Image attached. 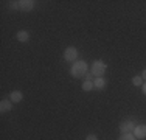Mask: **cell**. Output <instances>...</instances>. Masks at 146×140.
<instances>
[{
	"instance_id": "obj_15",
	"label": "cell",
	"mask_w": 146,
	"mask_h": 140,
	"mask_svg": "<svg viewBox=\"0 0 146 140\" xmlns=\"http://www.w3.org/2000/svg\"><path fill=\"white\" fill-rule=\"evenodd\" d=\"M86 140H98V137H96L95 134H89L87 137H86Z\"/></svg>"
},
{
	"instance_id": "obj_7",
	"label": "cell",
	"mask_w": 146,
	"mask_h": 140,
	"mask_svg": "<svg viewBox=\"0 0 146 140\" xmlns=\"http://www.w3.org/2000/svg\"><path fill=\"white\" fill-rule=\"evenodd\" d=\"M11 107H13V104L9 103L8 100L0 101V112H8V111H11Z\"/></svg>"
},
{
	"instance_id": "obj_12",
	"label": "cell",
	"mask_w": 146,
	"mask_h": 140,
	"mask_svg": "<svg viewBox=\"0 0 146 140\" xmlns=\"http://www.w3.org/2000/svg\"><path fill=\"white\" fill-rule=\"evenodd\" d=\"M132 83H134V86H143V78L141 76H134Z\"/></svg>"
},
{
	"instance_id": "obj_16",
	"label": "cell",
	"mask_w": 146,
	"mask_h": 140,
	"mask_svg": "<svg viewBox=\"0 0 146 140\" xmlns=\"http://www.w3.org/2000/svg\"><path fill=\"white\" fill-rule=\"evenodd\" d=\"M86 78H87V81H92V78H95V76H93L90 72H87V73H86Z\"/></svg>"
},
{
	"instance_id": "obj_1",
	"label": "cell",
	"mask_w": 146,
	"mask_h": 140,
	"mask_svg": "<svg viewBox=\"0 0 146 140\" xmlns=\"http://www.w3.org/2000/svg\"><path fill=\"white\" fill-rule=\"evenodd\" d=\"M70 73H72V76H75V78H82V76H86V73H87V62L86 61L73 62Z\"/></svg>"
},
{
	"instance_id": "obj_8",
	"label": "cell",
	"mask_w": 146,
	"mask_h": 140,
	"mask_svg": "<svg viewBox=\"0 0 146 140\" xmlns=\"http://www.w3.org/2000/svg\"><path fill=\"white\" fill-rule=\"evenodd\" d=\"M11 103H19V101H22V98H23V95H22V92H17V90H14V92H11Z\"/></svg>"
},
{
	"instance_id": "obj_10",
	"label": "cell",
	"mask_w": 146,
	"mask_h": 140,
	"mask_svg": "<svg viewBox=\"0 0 146 140\" xmlns=\"http://www.w3.org/2000/svg\"><path fill=\"white\" fill-rule=\"evenodd\" d=\"M93 87H95L93 81H87V79H86V81L82 83V90H84V92H90V90H92Z\"/></svg>"
},
{
	"instance_id": "obj_9",
	"label": "cell",
	"mask_w": 146,
	"mask_h": 140,
	"mask_svg": "<svg viewBox=\"0 0 146 140\" xmlns=\"http://www.w3.org/2000/svg\"><path fill=\"white\" fill-rule=\"evenodd\" d=\"M17 39L20 42H28L30 41V33L28 31H19V33H17Z\"/></svg>"
},
{
	"instance_id": "obj_6",
	"label": "cell",
	"mask_w": 146,
	"mask_h": 140,
	"mask_svg": "<svg viewBox=\"0 0 146 140\" xmlns=\"http://www.w3.org/2000/svg\"><path fill=\"white\" fill-rule=\"evenodd\" d=\"M19 3H20V9H22V11H31V9L34 8L33 0H22V2H19Z\"/></svg>"
},
{
	"instance_id": "obj_17",
	"label": "cell",
	"mask_w": 146,
	"mask_h": 140,
	"mask_svg": "<svg viewBox=\"0 0 146 140\" xmlns=\"http://www.w3.org/2000/svg\"><path fill=\"white\" fill-rule=\"evenodd\" d=\"M141 92L146 95V83H143V86H141Z\"/></svg>"
},
{
	"instance_id": "obj_14",
	"label": "cell",
	"mask_w": 146,
	"mask_h": 140,
	"mask_svg": "<svg viewBox=\"0 0 146 140\" xmlns=\"http://www.w3.org/2000/svg\"><path fill=\"white\" fill-rule=\"evenodd\" d=\"M11 8H14V9L19 8V9H20V3H19V2H11Z\"/></svg>"
},
{
	"instance_id": "obj_5",
	"label": "cell",
	"mask_w": 146,
	"mask_h": 140,
	"mask_svg": "<svg viewBox=\"0 0 146 140\" xmlns=\"http://www.w3.org/2000/svg\"><path fill=\"white\" fill-rule=\"evenodd\" d=\"M134 135H135L137 139H143V137H146V125H138V126H135Z\"/></svg>"
},
{
	"instance_id": "obj_2",
	"label": "cell",
	"mask_w": 146,
	"mask_h": 140,
	"mask_svg": "<svg viewBox=\"0 0 146 140\" xmlns=\"http://www.w3.org/2000/svg\"><path fill=\"white\" fill-rule=\"evenodd\" d=\"M106 69H107L106 62L101 61V59H98V61H93L92 69H90V73H92L95 78H103V75H104V72H106Z\"/></svg>"
},
{
	"instance_id": "obj_4",
	"label": "cell",
	"mask_w": 146,
	"mask_h": 140,
	"mask_svg": "<svg viewBox=\"0 0 146 140\" xmlns=\"http://www.w3.org/2000/svg\"><path fill=\"white\" fill-rule=\"evenodd\" d=\"M120 129H121L123 134H129V132H132L135 129V125H134V121L127 120V121H123V123L120 125Z\"/></svg>"
},
{
	"instance_id": "obj_18",
	"label": "cell",
	"mask_w": 146,
	"mask_h": 140,
	"mask_svg": "<svg viewBox=\"0 0 146 140\" xmlns=\"http://www.w3.org/2000/svg\"><path fill=\"white\" fill-rule=\"evenodd\" d=\"M141 78H143V79H145V81H146V69L143 70V73H141Z\"/></svg>"
},
{
	"instance_id": "obj_13",
	"label": "cell",
	"mask_w": 146,
	"mask_h": 140,
	"mask_svg": "<svg viewBox=\"0 0 146 140\" xmlns=\"http://www.w3.org/2000/svg\"><path fill=\"white\" fill-rule=\"evenodd\" d=\"M118 140H137V137H135L134 134H131V132H129V134H123Z\"/></svg>"
},
{
	"instance_id": "obj_11",
	"label": "cell",
	"mask_w": 146,
	"mask_h": 140,
	"mask_svg": "<svg viewBox=\"0 0 146 140\" xmlns=\"http://www.w3.org/2000/svg\"><path fill=\"white\" fill-rule=\"evenodd\" d=\"M93 84H95L96 89H104V87H106V79L104 78H96L95 81H93Z\"/></svg>"
},
{
	"instance_id": "obj_3",
	"label": "cell",
	"mask_w": 146,
	"mask_h": 140,
	"mask_svg": "<svg viewBox=\"0 0 146 140\" xmlns=\"http://www.w3.org/2000/svg\"><path fill=\"white\" fill-rule=\"evenodd\" d=\"M76 58H78V50L75 47H67L64 51V59L68 62H76Z\"/></svg>"
}]
</instances>
